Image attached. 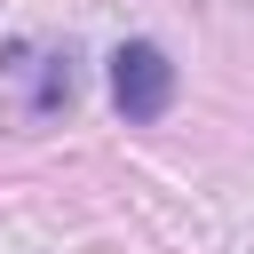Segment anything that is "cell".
Instances as JSON below:
<instances>
[{"label":"cell","instance_id":"cell-1","mask_svg":"<svg viewBox=\"0 0 254 254\" xmlns=\"http://www.w3.org/2000/svg\"><path fill=\"white\" fill-rule=\"evenodd\" d=\"M111 103H119V119H159L167 103H175V64L151 48V40H127L119 56H111Z\"/></svg>","mask_w":254,"mask_h":254}]
</instances>
